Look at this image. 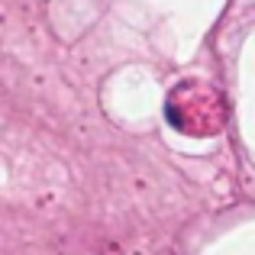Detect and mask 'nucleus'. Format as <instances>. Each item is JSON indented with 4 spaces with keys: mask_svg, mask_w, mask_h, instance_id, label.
Segmentation results:
<instances>
[{
    "mask_svg": "<svg viewBox=\"0 0 255 255\" xmlns=\"http://www.w3.org/2000/svg\"><path fill=\"white\" fill-rule=\"evenodd\" d=\"M168 120L191 136H207L223 123V100L204 81H184L168 97Z\"/></svg>",
    "mask_w": 255,
    "mask_h": 255,
    "instance_id": "f257e3e1",
    "label": "nucleus"
}]
</instances>
